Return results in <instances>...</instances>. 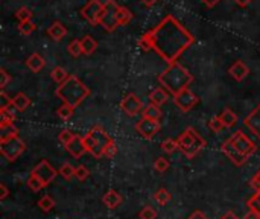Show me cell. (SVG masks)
Segmentation results:
<instances>
[{
	"label": "cell",
	"instance_id": "cell-1",
	"mask_svg": "<svg viewBox=\"0 0 260 219\" xmlns=\"http://www.w3.org/2000/svg\"><path fill=\"white\" fill-rule=\"evenodd\" d=\"M195 37L177 20L168 14L155 27L148 30L139 40V46L145 50H154L163 61L169 64L178 62V58L193 44Z\"/></svg>",
	"mask_w": 260,
	"mask_h": 219
},
{
	"label": "cell",
	"instance_id": "cell-2",
	"mask_svg": "<svg viewBox=\"0 0 260 219\" xmlns=\"http://www.w3.org/2000/svg\"><path fill=\"white\" fill-rule=\"evenodd\" d=\"M158 82L174 98L189 88V85L193 82V75L180 62H174L169 64L163 70V73L158 75Z\"/></svg>",
	"mask_w": 260,
	"mask_h": 219
},
{
	"label": "cell",
	"instance_id": "cell-3",
	"mask_svg": "<svg viewBox=\"0 0 260 219\" xmlns=\"http://www.w3.org/2000/svg\"><path fill=\"white\" fill-rule=\"evenodd\" d=\"M90 88L75 75H70L69 79L66 82H62L61 85H58V88L55 90V95L67 105L76 108L78 105H81L88 96H90Z\"/></svg>",
	"mask_w": 260,
	"mask_h": 219
},
{
	"label": "cell",
	"instance_id": "cell-4",
	"mask_svg": "<svg viewBox=\"0 0 260 219\" xmlns=\"http://www.w3.org/2000/svg\"><path fill=\"white\" fill-rule=\"evenodd\" d=\"M178 149L187 157V159H195L206 146V140L201 137V134L192 128L187 127L178 137H177Z\"/></svg>",
	"mask_w": 260,
	"mask_h": 219
},
{
	"label": "cell",
	"instance_id": "cell-5",
	"mask_svg": "<svg viewBox=\"0 0 260 219\" xmlns=\"http://www.w3.org/2000/svg\"><path fill=\"white\" fill-rule=\"evenodd\" d=\"M111 140L113 137H110L101 125L91 127L90 131L84 136V145L87 148V152H90L94 159L104 157L105 148Z\"/></svg>",
	"mask_w": 260,
	"mask_h": 219
},
{
	"label": "cell",
	"instance_id": "cell-6",
	"mask_svg": "<svg viewBox=\"0 0 260 219\" xmlns=\"http://www.w3.org/2000/svg\"><path fill=\"white\" fill-rule=\"evenodd\" d=\"M24 151H26V143H24V140L20 139V136L12 137L6 142H0V154L8 162L17 160Z\"/></svg>",
	"mask_w": 260,
	"mask_h": 219
},
{
	"label": "cell",
	"instance_id": "cell-7",
	"mask_svg": "<svg viewBox=\"0 0 260 219\" xmlns=\"http://www.w3.org/2000/svg\"><path fill=\"white\" fill-rule=\"evenodd\" d=\"M58 174H59V172H58L47 160H41V162L30 171V175L40 181V184L43 186V189L47 187V186L56 178Z\"/></svg>",
	"mask_w": 260,
	"mask_h": 219
},
{
	"label": "cell",
	"instance_id": "cell-8",
	"mask_svg": "<svg viewBox=\"0 0 260 219\" xmlns=\"http://www.w3.org/2000/svg\"><path fill=\"white\" fill-rule=\"evenodd\" d=\"M117 9H119V5L114 0H107L104 3V14H102V18H101V26L108 32H113V30H116L119 27V24H117Z\"/></svg>",
	"mask_w": 260,
	"mask_h": 219
},
{
	"label": "cell",
	"instance_id": "cell-9",
	"mask_svg": "<svg viewBox=\"0 0 260 219\" xmlns=\"http://www.w3.org/2000/svg\"><path fill=\"white\" fill-rule=\"evenodd\" d=\"M104 14V3L99 0H90L82 9H81V15L91 24H101V18Z\"/></svg>",
	"mask_w": 260,
	"mask_h": 219
},
{
	"label": "cell",
	"instance_id": "cell-10",
	"mask_svg": "<svg viewBox=\"0 0 260 219\" xmlns=\"http://www.w3.org/2000/svg\"><path fill=\"white\" fill-rule=\"evenodd\" d=\"M230 140H232V143H233L244 155H247V157H251V155L257 151L256 143H254L248 136H245L242 131H236L235 134H232Z\"/></svg>",
	"mask_w": 260,
	"mask_h": 219
},
{
	"label": "cell",
	"instance_id": "cell-11",
	"mask_svg": "<svg viewBox=\"0 0 260 219\" xmlns=\"http://www.w3.org/2000/svg\"><path fill=\"white\" fill-rule=\"evenodd\" d=\"M174 101H175V105H177L183 113L190 111L195 105L200 104V98H198L195 93H192L189 88L184 90V91H181L180 95L174 96Z\"/></svg>",
	"mask_w": 260,
	"mask_h": 219
},
{
	"label": "cell",
	"instance_id": "cell-12",
	"mask_svg": "<svg viewBox=\"0 0 260 219\" xmlns=\"http://www.w3.org/2000/svg\"><path fill=\"white\" fill-rule=\"evenodd\" d=\"M136 131L146 140H152L158 131H160V122L149 120V119H142L136 123Z\"/></svg>",
	"mask_w": 260,
	"mask_h": 219
},
{
	"label": "cell",
	"instance_id": "cell-13",
	"mask_svg": "<svg viewBox=\"0 0 260 219\" xmlns=\"http://www.w3.org/2000/svg\"><path fill=\"white\" fill-rule=\"evenodd\" d=\"M221 151L227 155V159L235 165V166H244L245 163H247V160H248V157L247 155H244L233 143H232V140L230 139H227L224 143H222V146H221Z\"/></svg>",
	"mask_w": 260,
	"mask_h": 219
},
{
	"label": "cell",
	"instance_id": "cell-14",
	"mask_svg": "<svg viewBox=\"0 0 260 219\" xmlns=\"http://www.w3.org/2000/svg\"><path fill=\"white\" fill-rule=\"evenodd\" d=\"M120 108H122L128 116H136V114L142 113L143 105H142V101L139 99V96H137L136 93H128V95L122 99Z\"/></svg>",
	"mask_w": 260,
	"mask_h": 219
},
{
	"label": "cell",
	"instance_id": "cell-15",
	"mask_svg": "<svg viewBox=\"0 0 260 219\" xmlns=\"http://www.w3.org/2000/svg\"><path fill=\"white\" fill-rule=\"evenodd\" d=\"M244 123L257 139H260V104L245 117Z\"/></svg>",
	"mask_w": 260,
	"mask_h": 219
},
{
	"label": "cell",
	"instance_id": "cell-16",
	"mask_svg": "<svg viewBox=\"0 0 260 219\" xmlns=\"http://www.w3.org/2000/svg\"><path fill=\"white\" fill-rule=\"evenodd\" d=\"M66 149L69 151V154H70L73 159H81V157L87 152V148H85V145H84V137L75 136V139L66 146Z\"/></svg>",
	"mask_w": 260,
	"mask_h": 219
},
{
	"label": "cell",
	"instance_id": "cell-17",
	"mask_svg": "<svg viewBox=\"0 0 260 219\" xmlns=\"http://www.w3.org/2000/svg\"><path fill=\"white\" fill-rule=\"evenodd\" d=\"M229 73H230V76L232 78H235L236 81H244L247 76H248V73H250V69H248V66L244 62V61H241V59H238L235 64H232V67L229 69Z\"/></svg>",
	"mask_w": 260,
	"mask_h": 219
},
{
	"label": "cell",
	"instance_id": "cell-18",
	"mask_svg": "<svg viewBox=\"0 0 260 219\" xmlns=\"http://www.w3.org/2000/svg\"><path fill=\"white\" fill-rule=\"evenodd\" d=\"M122 201H123L122 195L117 191H114V189H110L102 197V203H104V206L107 209H116V207H119L122 204Z\"/></svg>",
	"mask_w": 260,
	"mask_h": 219
},
{
	"label": "cell",
	"instance_id": "cell-19",
	"mask_svg": "<svg viewBox=\"0 0 260 219\" xmlns=\"http://www.w3.org/2000/svg\"><path fill=\"white\" fill-rule=\"evenodd\" d=\"M47 35L55 41H61L67 35V27L61 21H53L47 29Z\"/></svg>",
	"mask_w": 260,
	"mask_h": 219
},
{
	"label": "cell",
	"instance_id": "cell-20",
	"mask_svg": "<svg viewBox=\"0 0 260 219\" xmlns=\"http://www.w3.org/2000/svg\"><path fill=\"white\" fill-rule=\"evenodd\" d=\"M169 91L166 90V88H163V87H157V88H154L151 93H149V99H151V104H154V105H158V107H161L168 99H169Z\"/></svg>",
	"mask_w": 260,
	"mask_h": 219
},
{
	"label": "cell",
	"instance_id": "cell-21",
	"mask_svg": "<svg viewBox=\"0 0 260 219\" xmlns=\"http://www.w3.org/2000/svg\"><path fill=\"white\" fill-rule=\"evenodd\" d=\"M26 66H27V69H29L30 72L38 73V72H41V70L44 69L46 61H44V58H43L40 53H32V55L26 59Z\"/></svg>",
	"mask_w": 260,
	"mask_h": 219
},
{
	"label": "cell",
	"instance_id": "cell-22",
	"mask_svg": "<svg viewBox=\"0 0 260 219\" xmlns=\"http://www.w3.org/2000/svg\"><path fill=\"white\" fill-rule=\"evenodd\" d=\"M30 104H32L30 98H29L27 95H24V93H17V95L12 98V105H14L15 110L20 111V113H24V111L30 107Z\"/></svg>",
	"mask_w": 260,
	"mask_h": 219
},
{
	"label": "cell",
	"instance_id": "cell-23",
	"mask_svg": "<svg viewBox=\"0 0 260 219\" xmlns=\"http://www.w3.org/2000/svg\"><path fill=\"white\" fill-rule=\"evenodd\" d=\"M142 119H149V120L160 122V119H161V110H160V107L158 105H154V104L146 105L142 110Z\"/></svg>",
	"mask_w": 260,
	"mask_h": 219
},
{
	"label": "cell",
	"instance_id": "cell-24",
	"mask_svg": "<svg viewBox=\"0 0 260 219\" xmlns=\"http://www.w3.org/2000/svg\"><path fill=\"white\" fill-rule=\"evenodd\" d=\"M15 107L11 104L8 107L0 108V125H8V123H14L15 120Z\"/></svg>",
	"mask_w": 260,
	"mask_h": 219
},
{
	"label": "cell",
	"instance_id": "cell-25",
	"mask_svg": "<svg viewBox=\"0 0 260 219\" xmlns=\"http://www.w3.org/2000/svg\"><path fill=\"white\" fill-rule=\"evenodd\" d=\"M81 46H82L84 55H93L98 49V41L91 35H85L81 38Z\"/></svg>",
	"mask_w": 260,
	"mask_h": 219
},
{
	"label": "cell",
	"instance_id": "cell-26",
	"mask_svg": "<svg viewBox=\"0 0 260 219\" xmlns=\"http://www.w3.org/2000/svg\"><path fill=\"white\" fill-rule=\"evenodd\" d=\"M219 119L221 122L225 125V128H233L236 123H238V114L230 110V108H225L221 114H219Z\"/></svg>",
	"mask_w": 260,
	"mask_h": 219
},
{
	"label": "cell",
	"instance_id": "cell-27",
	"mask_svg": "<svg viewBox=\"0 0 260 219\" xmlns=\"http://www.w3.org/2000/svg\"><path fill=\"white\" fill-rule=\"evenodd\" d=\"M18 136V130L14 127V123H8V125H0V142H6L12 137Z\"/></svg>",
	"mask_w": 260,
	"mask_h": 219
},
{
	"label": "cell",
	"instance_id": "cell-28",
	"mask_svg": "<svg viewBox=\"0 0 260 219\" xmlns=\"http://www.w3.org/2000/svg\"><path fill=\"white\" fill-rule=\"evenodd\" d=\"M131 20H133V12L126 6H119V9H117V24L125 26Z\"/></svg>",
	"mask_w": 260,
	"mask_h": 219
},
{
	"label": "cell",
	"instance_id": "cell-29",
	"mask_svg": "<svg viewBox=\"0 0 260 219\" xmlns=\"http://www.w3.org/2000/svg\"><path fill=\"white\" fill-rule=\"evenodd\" d=\"M50 76H52V79L58 84V85H61L62 82H66L67 79H69V73H67V70L66 69H62V67H55L52 72H50Z\"/></svg>",
	"mask_w": 260,
	"mask_h": 219
},
{
	"label": "cell",
	"instance_id": "cell-30",
	"mask_svg": "<svg viewBox=\"0 0 260 219\" xmlns=\"http://www.w3.org/2000/svg\"><path fill=\"white\" fill-rule=\"evenodd\" d=\"M58 172L64 180H72L75 177L76 168H73V165H70V163H62L61 168L58 169Z\"/></svg>",
	"mask_w": 260,
	"mask_h": 219
},
{
	"label": "cell",
	"instance_id": "cell-31",
	"mask_svg": "<svg viewBox=\"0 0 260 219\" xmlns=\"http://www.w3.org/2000/svg\"><path fill=\"white\" fill-rule=\"evenodd\" d=\"M75 113V108L67 105V104H62L58 110H56V116L61 119V120H69Z\"/></svg>",
	"mask_w": 260,
	"mask_h": 219
},
{
	"label": "cell",
	"instance_id": "cell-32",
	"mask_svg": "<svg viewBox=\"0 0 260 219\" xmlns=\"http://www.w3.org/2000/svg\"><path fill=\"white\" fill-rule=\"evenodd\" d=\"M154 200L160 204V206H166L168 203H171L172 195L166 191V189H158L154 195Z\"/></svg>",
	"mask_w": 260,
	"mask_h": 219
},
{
	"label": "cell",
	"instance_id": "cell-33",
	"mask_svg": "<svg viewBox=\"0 0 260 219\" xmlns=\"http://www.w3.org/2000/svg\"><path fill=\"white\" fill-rule=\"evenodd\" d=\"M247 207H248L251 212H254V213L260 218V191H257V192L247 201Z\"/></svg>",
	"mask_w": 260,
	"mask_h": 219
},
{
	"label": "cell",
	"instance_id": "cell-34",
	"mask_svg": "<svg viewBox=\"0 0 260 219\" xmlns=\"http://www.w3.org/2000/svg\"><path fill=\"white\" fill-rule=\"evenodd\" d=\"M38 207L43 210V212H50L53 207H55V200L49 195H44L38 200Z\"/></svg>",
	"mask_w": 260,
	"mask_h": 219
},
{
	"label": "cell",
	"instance_id": "cell-35",
	"mask_svg": "<svg viewBox=\"0 0 260 219\" xmlns=\"http://www.w3.org/2000/svg\"><path fill=\"white\" fill-rule=\"evenodd\" d=\"M32 11L29 9V8H26V6H23V8H20L17 12H15V17H17V20L20 21V23H26V21H30L32 20Z\"/></svg>",
	"mask_w": 260,
	"mask_h": 219
},
{
	"label": "cell",
	"instance_id": "cell-36",
	"mask_svg": "<svg viewBox=\"0 0 260 219\" xmlns=\"http://www.w3.org/2000/svg\"><path fill=\"white\" fill-rule=\"evenodd\" d=\"M67 50H69V53L72 55V56H75V58H78V56H81L84 52H82V46H81V40H73V41H70V44L67 46Z\"/></svg>",
	"mask_w": 260,
	"mask_h": 219
},
{
	"label": "cell",
	"instance_id": "cell-37",
	"mask_svg": "<svg viewBox=\"0 0 260 219\" xmlns=\"http://www.w3.org/2000/svg\"><path fill=\"white\" fill-rule=\"evenodd\" d=\"M161 149H163L166 154H174V152L178 149V143H177V140H174V139H166V140L161 142Z\"/></svg>",
	"mask_w": 260,
	"mask_h": 219
},
{
	"label": "cell",
	"instance_id": "cell-38",
	"mask_svg": "<svg viewBox=\"0 0 260 219\" xmlns=\"http://www.w3.org/2000/svg\"><path fill=\"white\" fill-rule=\"evenodd\" d=\"M75 136H76V134H73L70 130H61L59 134H58V140H59L64 146H67V145L75 139Z\"/></svg>",
	"mask_w": 260,
	"mask_h": 219
},
{
	"label": "cell",
	"instance_id": "cell-39",
	"mask_svg": "<svg viewBox=\"0 0 260 219\" xmlns=\"http://www.w3.org/2000/svg\"><path fill=\"white\" fill-rule=\"evenodd\" d=\"M139 218L140 219H157V210L151 206H145L140 212H139Z\"/></svg>",
	"mask_w": 260,
	"mask_h": 219
},
{
	"label": "cell",
	"instance_id": "cell-40",
	"mask_svg": "<svg viewBox=\"0 0 260 219\" xmlns=\"http://www.w3.org/2000/svg\"><path fill=\"white\" fill-rule=\"evenodd\" d=\"M209 128L213 131V133H216V134H219L224 128H225V125L221 122V119H219V116H215V117H212L210 119V122H209Z\"/></svg>",
	"mask_w": 260,
	"mask_h": 219
},
{
	"label": "cell",
	"instance_id": "cell-41",
	"mask_svg": "<svg viewBox=\"0 0 260 219\" xmlns=\"http://www.w3.org/2000/svg\"><path fill=\"white\" fill-rule=\"evenodd\" d=\"M169 166H171V163H169L166 159H163V157H158V159H155V162H154V169H155L157 172H160V174L166 172V171L169 169Z\"/></svg>",
	"mask_w": 260,
	"mask_h": 219
},
{
	"label": "cell",
	"instance_id": "cell-42",
	"mask_svg": "<svg viewBox=\"0 0 260 219\" xmlns=\"http://www.w3.org/2000/svg\"><path fill=\"white\" fill-rule=\"evenodd\" d=\"M34 30H35V24H34L32 21H26V23H20V24H18V32H20L21 35H24V37L30 35Z\"/></svg>",
	"mask_w": 260,
	"mask_h": 219
},
{
	"label": "cell",
	"instance_id": "cell-43",
	"mask_svg": "<svg viewBox=\"0 0 260 219\" xmlns=\"http://www.w3.org/2000/svg\"><path fill=\"white\" fill-rule=\"evenodd\" d=\"M75 177H76L79 181H85V180L90 177V171H88L84 165H81V166H78V168H76Z\"/></svg>",
	"mask_w": 260,
	"mask_h": 219
},
{
	"label": "cell",
	"instance_id": "cell-44",
	"mask_svg": "<svg viewBox=\"0 0 260 219\" xmlns=\"http://www.w3.org/2000/svg\"><path fill=\"white\" fill-rule=\"evenodd\" d=\"M116 154H117V145H116V142H114V140H111V142L108 143V146L105 148L104 157H107V159H113Z\"/></svg>",
	"mask_w": 260,
	"mask_h": 219
},
{
	"label": "cell",
	"instance_id": "cell-45",
	"mask_svg": "<svg viewBox=\"0 0 260 219\" xmlns=\"http://www.w3.org/2000/svg\"><path fill=\"white\" fill-rule=\"evenodd\" d=\"M26 184H27V187H29L32 192H40V191L43 189V186L40 184V181H38L37 178H34L32 175H29V178H27Z\"/></svg>",
	"mask_w": 260,
	"mask_h": 219
},
{
	"label": "cell",
	"instance_id": "cell-46",
	"mask_svg": "<svg viewBox=\"0 0 260 219\" xmlns=\"http://www.w3.org/2000/svg\"><path fill=\"white\" fill-rule=\"evenodd\" d=\"M0 78H2L0 79V88L3 90L8 85V82L11 81V76H9V73L5 69H0Z\"/></svg>",
	"mask_w": 260,
	"mask_h": 219
},
{
	"label": "cell",
	"instance_id": "cell-47",
	"mask_svg": "<svg viewBox=\"0 0 260 219\" xmlns=\"http://www.w3.org/2000/svg\"><path fill=\"white\" fill-rule=\"evenodd\" d=\"M0 99H2V105H0V108L8 107V105H11V104H12V98H9V96L5 93V90H2V91H0Z\"/></svg>",
	"mask_w": 260,
	"mask_h": 219
},
{
	"label": "cell",
	"instance_id": "cell-48",
	"mask_svg": "<svg viewBox=\"0 0 260 219\" xmlns=\"http://www.w3.org/2000/svg\"><path fill=\"white\" fill-rule=\"evenodd\" d=\"M251 187L257 192L260 191V171L253 177V180H251Z\"/></svg>",
	"mask_w": 260,
	"mask_h": 219
},
{
	"label": "cell",
	"instance_id": "cell-49",
	"mask_svg": "<svg viewBox=\"0 0 260 219\" xmlns=\"http://www.w3.org/2000/svg\"><path fill=\"white\" fill-rule=\"evenodd\" d=\"M8 195H9V191H8V187H6V184H5V183H0V200H2V201L6 200Z\"/></svg>",
	"mask_w": 260,
	"mask_h": 219
},
{
	"label": "cell",
	"instance_id": "cell-50",
	"mask_svg": "<svg viewBox=\"0 0 260 219\" xmlns=\"http://www.w3.org/2000/svg\"><path fill=\"white\" fill-rule=\"evenodd\" d=\"M187 219H209V218H207L201 210H195V212H193V213H192V215H190Z\"/></svg>",
	"mask_w": 260,
	"mask_h": 219
},
{
	"label": "cell",
	"instance_id": "cell-51",
	"mask_svg": "<svg viewBox=\"0 0 260 219\" xmlns=\"http://www.w3.org/2000/svg\"><path fill=\"white\" fill-rule=\"evenodd\" d=\"M239 6H242V8H245V6H248L253 0H235Z\"/></svg>",
	"mask_w": 260,
	"mask_h": 219
},
{
	"label": "cell",
	"instance_id": "cell-52",
	"mask_svg": "<svg viewBox=\"0 0 260 219\" xmlns=\"http://www.w3.org/2000/svg\"><path fill=\"white\" fill-rule=\"evenodd\" d=\"M221 219H241V218H238V216H236V213H233V212H227V213H225V215H224Z\"/></svg>",
	"mask_w": 260,
	"mask_h": 219
},
{
	"label": "cell",
	"instance_id": "cell-53",
	"mask_svg": "<svg viewBox=\"0 0 260 219\" xmlns=\"http://www.w3.org/2000/svg\"><path fill=\"white\" fill-rule=\"evenodd\" d=\"M218 2H219V0H203V3H206L209 8H213Z\"/></svg>",
	"mask_w": 260,
	"mask_h": 219
},
{
	"label": "cell",
	"instance_id": "cell-54",
	"mask_svg": "<svg viewBox=\"0 0 260 219\" xmlns=\"http://www.w3.org/2000/svg\"><path fill=\"white\" fill-rule=\"evenodd\" d=\"M244 219H260V218L256 215V213H254V212H251V210H250V212L245 215V218Z\"/></svg>",
	"mask_w": 260,
	"mask_h": 219
},
{
	"label": "cell",
	"instance_id": "cell-55",
	"mask_svg": "<svg viewBox=\"0 0 260 219\" xmlns=\"http://www.w3.org/2000/svg\"><path fill=\"white\" fill-rule=\"evenodd\" d=\"M143 5H146V6H152V5H155L157 3V0H140Z\"/></svg>",
	"mask_w": 260,
	"mask_h": 219
}]
</instances>
